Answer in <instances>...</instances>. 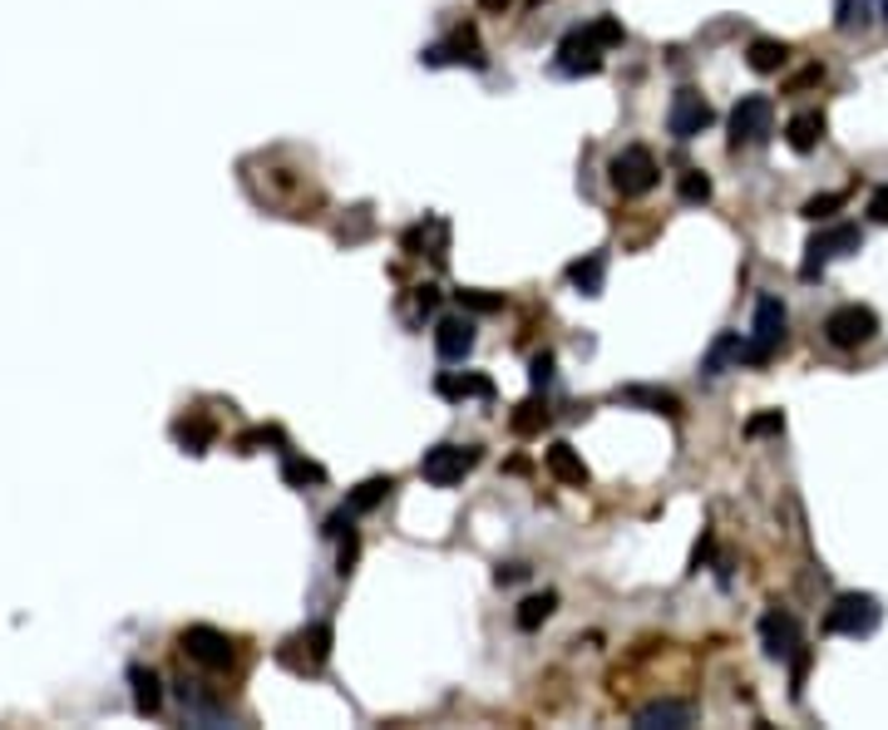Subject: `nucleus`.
<instances>
[{
    "label": "nucleus",
    "mask_w": 888,
    "mask_h": 730,
    "mask_svg": "<svg viewBox=\"0 0 888 730\" xmlns=\"http://www.w3.org/2000/svg\"><path fill=\"white\" fill-rule=\"evenodd\" d=\"M356 558H361V539H356V529H351L346 539H341V558H336V573L346 578L351 568H356Z\"/></svg>",
    "instance_id": "c9c22d12"
},
{
    "label": "nucleus",
    "mask_w": 888,
    "mask_h": 730,
    "mask_svg": "<svg viewBox=\"0 0 888 730\" xmlns=\"http://www.w3.org/2000/svg\"><path fill=\"white\" fill-rule=\"evenodd\" d=\"M602 277H608V257H602V253H588L583 262L568 267V282H573L583 296H602Z\"/></svg>",
    "instance_id": "5701e85b"
},
{
    "label": "nucleus",
    "mask_w": 888,
    "mask_h": 730,
    "mask_svg": "<svg viewBox=\"0 0 888 730\" xmlns=\"http://www.w3.org/2000/svg\"><path fill=\"white\" fill-rule=\"evenodd\" d=\"M420 60H425L430 70H440V65H470V70H484L489 55H484L480 36H474V26H464V30H454V36L444 40V45H430Z\"/></svg>",
    "instance_id": "f8f14e48"
},
{
    "label": "nucleus",
    "mask_w": 888,
    "mask_h": 730,
    "mask_svg": "<svg viewBox=\"0 0 888 730\" xmlns=\"http://www.w3.org/2000/svg\"><path fill=\"white\" fill-rule=\"evenodd\" d=\"M454 296H460V306H464V312H499V306H504V296H499V292H474V287H464V292H454Z\"/></svg>",
    "instance_id": "473e14b6"
},
{
    "label": "nucleus",
    "mask_w": 888,
    "mask_h": 730,
    "mask_svg": "<svg viewBox=\"0 0 888 730\" xmlns=\"http://www.w3.org/2000/svg\"><path fill=\"white\" fill-rule=\"evenodd\" d=\"M780 430H785V415H780V410H766V415H756V420L746 425V435L760 440V435H780Z\"/></svg>",
    "instance_id": "f704fd0d"
},
{
    "label": "nucleus",
    "mask_w": 888,
    "mask_h": 730,
    "mask_svg": "<svg viewBox=\"0 0 888 730\" xmlns=\"http://www.w3.org/2000/svg\"><path fill=\"white\" fill-rule=\"evenodd\" d=\"M257 444H287V440H282V430H247V435L237 440V450H243V454H253Z\"/></svg>",
    "instance_id": "e433bc0d"
},
{
    "label": "nucleus",
    "mask_w": 888,
    "mask_h": 730,
    "mask_svg": "<svg viewBox=\"0 0 888 730\" xmlns=\"http://www.w3.org/2000/svg\"><path fill=\"white\" fill-rule=\"evenodd\" d=\"M129 681H134V701H139V711L154 716L158 701H164V691H158V677H154V671H144V667H134Z\"/></svg>",
    "instance_id": "cd10ccee"
},
{
    "label": "nucleus",
    "mask_w": 888,
    "mask_h": 730,
    "mask_svg": "<svg viewBox=\"0 0 888 730\" xmlns=\"http://www.w3.org/2000/svg\"><path fill=\"white\" fill-rule=\"evenodd\" d=\"M588 30H592V36H598V45H602V50H618V45H628V26H622L618 16H598Z\"/></svg>",
    "instance_id": "c756f323"
},
{
    "label": "nucleus",
    "mask_w": 888,
    "mask_h": 730,
    "mask_svg": "<svg viewBox=\"0 0 888 730\" xmlns=\"http://www.w3.org/2000/svg\"><path fill=\"white\" fill-rule=\"evenodd\" d=\"M529 573V568H519V563H509V568H499V583H519V578Z\"/></svg>",
    "instance_id": "a19ab883"
},
{
    "label": "nucleus",
    "mask_w": 888,
    "mask_h": 730,
    "mask_svg": "<svg viewBox=\"0 0 888 730\" xmlns=\"http://www.w3.org/2000/svg\"><path fill=\"white\" fill-rule=\"evenodd\" d=\"M174 435H178V444H184L188 454H208V450H213V440H218V430H213V420L193 415V420H178Z\"/></svg>",
    "instance_id": "b1692460"
},
{
    "label": "nucleus",
    "mask_w": 888,
    "mask_h": 730,
    "mask_svg": "<svg viewBox=\"0 0 888 730\" xmlns=\"http://www.w3.org/2000/svg\"><path fill=\"white\" fill-rule=\"evenodd\" d=\"M706 558H711V533H701L697 553H691V573H701V568H706Z\"/></svg>",
    "instance_id": "ea45409f"
},
{
    "label": "nucleus",
    "mask_w": 888,
    "mask_h": 730,
    "mask_svg": "<svg viewBox=\"0 0 888 730\" xmlns=\"http://www.w3.org/2000/svg\"><path fill=\"white\" fill-rule=\"evenodd\" d=\"M435 351H440V361H464L474 351V322L470 316H444V322L435 326Z\"/></svg>",
    "instance_id": "2eb2a0df"
},
{
    "label": "nucleus",
    "mask_w": 888,
    "mask_h": 730,
    "mask_svg": "<svg viewBox=\"0 0 888 730\" xmlns=\"http://www.w3.org/2000/svg\"><path fill=\"white\" fill-rule=\"evenodd\" d=\"M444 243H450V227H444V218H425L420 227H410V233H405V253L430 247V257H435V262H444Z\"/></svg>",
    "instance_id": "412c9836"
},
{
    "label": "nucleus",
    "mask_w": 888,
    "mask_h": 730,
    "mask_svg": "<svg viewBox=\"0 0 888 730\" xmlns=\"http://www.w3.org/2000/svg\"><path fill=\"white\" fill-rule=\"evenodd\" d=\"M549 425V401H539V395H533V401H523L514 415H509V430H514L519 440H529V435H539V430Z\"/></svg>",
    "instance_id": "a878e982"
},
{
    "label": "nucleus",
    "mask_w": 888,
    "mask_h": 730,
    "mask_svg": "<svg viewBox=\"0 0 888 730\" xmlns=\"http://www.w3.org/2000/svg\"><path fill=\"white\" fill-rule=\"evenodd\" d=\"M282 479H287V484H326V470H322V464H312V460H302V454H287Z\"/></svg>",
    "instance_id": "c85d7f7f"
},
{
    "label": "nucleus",
    "mask_w": 888,
    "mask_h": 730,
    "mask_svg": "<svg viewBox=\"0 0 888 730\" xmlns=\"http://www.w3.org/2000/svg\"><path fill=\"white\" fill-rule=\"evenodd\" d=\"M435 395L440 401H494V381L480 371H444L435 381Z\"/></svg>",
    "instance_id": "4468645a"
},
{
    "label": "nucleus",
    "mask_w": 888,
    "mask_h": 730,
    "mask_svg": "<svg viewBox=\"0 0 888 730\" xmlns=\"http://www.w3.org/2000/svg\"><path fill=\"white\" fill-rule=\"evenodd\" d=\"M553 608H558V592H533V598L519 602V627H523V632H533V627H543L553 618Z\"/></svg>",
    "instance_id": "bb28decb"
},
{
    "label": "nucleus",
    "mask_w": 888,
    "mask_h": 730,
    "mask_svg": "<svg viewBox=\"0 0 888 730\" xmlns=\"http://www.w3.org/2000/svg\"><path fill=\"white\" fill-rule=\"evenodd\" d=\"M869 218H874V223H888V182H884V188H874V198H869Z\"/></svg>",
    "instance_id": "4c0bfd02"
},
{
    "label": "nucleus",
    "mask_w": 888,
    "mask_h": 730,
    "mask_svg": "<svg viewBox=\"0 0 888 730\" xmlns=\"http://www.w3.org/2000/svg\"><path fill=\"white\" fill-rule=\"evenodd\" d=\"M731 365H746V336L740 331H726V336H716L711 341V351H706V361H701V375H726Z\"/></svg>",
    "instance_id": "f3484780"
},
{
    "label": "nucleus",
    "mask_w": 888,
    "mask_h": 730,
    "mask_svg": "<svg viewBox=\"0 0 888 730\" xmlns=\"http://www.w3.org/2000/svg\"><path fill=\"white\" fill-rule=\"evenodd\" d=\"M711 124H716V109L706 105V95H701V89H691V85H687V89H677V95H671L667 129L677 134L681 144H687V139H701V134L711 129Z\"/></svg>",
    "instance_id": "1a4fd4ad"
},
{
    "label": "nucleus",
    "mask_w": 888,
    "mask_h": 730,
    "mask_svg": "<svg viewBox=\"0 0 888 730\" xmlns=\"http://www.w3.org/2000/svg\"><path fill=\"white\" fill-rule=\"evenodd\" d=\"M618 401L622 405H647V410H657V415H671L677 420L681 415V401L671 391H652V385H628V391H618Z\"/></svg>",
    "instance_id": "4be33fe9"
},
{
    "label": "nucleus",
    "mask_w": 888,
    "mask_h": 730,
    "mask_svg": "<svg viewBox=\"0 0 888 730\" xmlns=\"http://www.w3.org/2000/svg\"><path fill=\"white\" fill-rule=\"evenodd\" d=\"M760 642H766V657L770 661H795V657L805 652L800 622H795L790 612H766V618H760Z\"/></svg>",
    "instance_id": "ddd939ff"
},
{
    "label": "nucleus",
    "mask_w": 888,
    "mask_h": 730,
    "mask_svg": "<svg viewBox=\"0 0 888 730\" xmlns=\"http://www.w3.org/2000/svg\"><path fill=\"white\" fill-rule=\"evenodd\" d=\"M859 247H864V233H859L854 223H835V227H825V233H815L810 243H805L800 277H805V282H819V277H825L829 262H839V257L859 253Z\"/></svg>",
    "instance_id": "f257e3e1"
},
{
    "label": "nucleus",
    "mask_w": 888,
    "mask_h": 730,
    "mask_svg": "<svg viewBox=\"0 0 888 730\" xmlns=\"http://www.w3.org/2000/svg\"><path fill=\"white\" fill-rule=\"evenodd\" d=\"M543 464H549V474L558 479V484H568V489H588V479H592V474H588V464L578 460V450H573V444H563V440L549 444Z\"/></svg>",
    "instance_id": "dca6fc26"
},
{
    "label": "nucleus",
    "mask_w": 888,
    "mask_h": 730,
    "mask_svg": "<svg viewBox=\"0 0 888 730\" xmlns=\"http://www.w3.org/2000/svg\"><path fill=\"white\" fill-rule=\"evenodd\" d=\"M819 139H825V114L819 109H800L790 124H785V144H790L795 154H815Z\"/></svg>",
    "instance_id": "a211bd4d"
},
{
    "label": "nucleus",
    "mask_w": 888,
    "mask_h": 730,
    "mask_svg": "<svg viewBox=\"0 0 888 730\" xmlns=\"http://www.w3.org/2000/svg\"><path fill=\"white\" fill-rule=\"evenodd\" d=\"M785 60H790V45H785V40H766V36H760V40H750V50H746V65L756 75H780Z\"/></svg>",
    "instance_id": "aec40b11"
},
{
    "label": "nucleus",
    "mask_w": 888,
    "mask_h": 730,
    "mask_svg": "<svg viewBox=\"0 0 888 730\" xmlns=\"http://www.w3.org/2000/svg\"><path fill=\"white\" fill-rule=\"evenodd\" d=\"M415 306H420V312H435V306H440V287H415Z\"/></svg>",
    "instance_id": "58836bf2"
},
{
    "label": "nucleus",
    "mask_w": 888,
    "mask_h": 730,
    "mask_svg": "<svg viewBox=\"0 0 888 730\" xmlns=\"http://www.w3.org/2000/svg\"><path fill=\"white\" fill-rule=\"evenodd\" d=\"M839 208H845V193H815V198L810 203H805V218H810V223H825V218H835V213Z\"/></svg>",
    "instance_id": "7c9ffc66"
},
{
    "label": "nucleus",
    "mask_w": 888,
    "mask_h": 730,
    "mask_svg": "<svg viewBox=\"0 0 888 730\" xmlns=\"http://www.w3.org/2000/svg\"><path fill=\"white\" fill-rule=\"evenodd\" d=\"M874 336H879V316H874L869 306H859V302L835 306V312L825 316V341L835 351H859V346H869Z\"/></svg>",
    "instance_id": "39448f33"
},
{
    "label": "nucleus",
    "mask_w": 888,
    "mask_h": 730,
    "mask_svg": "<svg viewBox=\"0 0 888 730\" xmlns=\"http://www.w3.org/2000/svg\"><path fill=\"white\" fill-rule=\"evenodd\" d=\"M332 622H312V627H302L296 637H287L282 642V667H292V671H302V677H312V671H322L326 667V657H332Z\"/></svg>",
    "instance_id": "423d86ee"
},
{
    "label": "nucleus",
    "mask_w": 888,
    "mask_h": 730,
    "mask_svg": "<svg viewBox=\"0 0 888 730\" xmlns=\"http://www.w3.org/2000/svg\"><path fill=\"white\" fill-rule=\"evenodd\" d=\"M785 331H790L785 302H780V296H760V302H756V326H750V336H746V365H766L785 346Z\"/></svg>",
    "instance_id": "f03ea898"
},
{
    "label": "nucleus",
    "mask_w": 888,
    "mask_h": 730,
    "mask_svg": "<svg viewBox=\"0 0 888 730\" xmlns=\"http://www.w3.org/2000/svg\"><path fill=\"white\" fill-rule=\"evenodd\" d=\"M677 193H681V203H706V198H711V178H706L701 168H687L681 182H677Z\"/></svg>",
    "instance_id": "2f4dec72"
},
{
    "label": "nucleus",
    "mask_w": 888,
    "mask_h": 730,
    "mask_svg": "<svg viewBox=\"0 0 888 730\" xmlns=\"http://www.w3.org/2000/svg\"><path fill=\"white\" fill-rule=\"evenodd\" d=\"M884 622V608L874 592H845V598H835V608H829L825 618V632L835 637H874Z\"/></svg>",
    "instance_id": "20e7f679"
},
{
    "label": "nucleus",
    "mask_w": 888,
    "mask_h": 730,
    "mask_svg": "<svg viewBox=\"0 0 888 730\" xmlns=\"http://www.w3.org/2000/svg\"><path fill=\"white\" fill-rule=\"evenodd\" d=\"M391 489H395V479L375 474V479H366V484H356V489H351L346 509H351V513H371V509H381V504H385V494H391Z\"/></svg>",
    "instance_id": "393cba45"
},
{
    "label": "nucleus",
    "mask_w": 888,
    "mask_h": 730,
    "mask_svg": "<svg viewBox=\"0 0 888 730\" xmlns=\"http://www.w3.org/2000/svg\"><path fill=\"white\" fill-rule=\"evenodd\" d=\"M691 721H697V711H691L687 701H652V706H642V711H637V730H657V726L681 730V726H691Z\"/></svg>",
    "instance_id": "6ab92c4d"
},
{
    "label": "nucleus",
    "mask_w": 888,
    "mask_h": 730,
    "mask_svg": "<svg viewBox=\"0 0 888 730\" xmlns=\"http://www.w3.org/2000/svg\"><path fill=\"white\" fill-rule=\"evenodd\" d=\"M474 464H480L474 444H435V450L420 460V479L435 489H454V484H464V474H470Z\"/></svg>",
    "instance_id": "0eeeda50"
},
{
    "label": "nucleus",
    "mask_w": 888,
    "mask_h": 730,
    "mask_svg": "<svg viewBox=\"0 0 888 730\" xmlns=\"http://www.w3.org/2000/svg\"><path fill=\"white\" fill-rule=\"evenodd\" d=\"M602 55H608V50L598 45V36L578 26V30H568V36L558 40V60L553 65H558V75L583 79V75H602V65H608Z\"/></svg>",
    "instance_id": "6e6552de"
},
{
    "label": "nucleus",
    "mask_w": 888,
    "mask_h": 730,
    "mask_svg": "<svg viewBox=\"0 0 888 730\" xmlns=\"http://www.w3.org/2000/svg\"><path fill=\"white\" fill-rule=\"evenodd\" d=\"M509 6H514V0H480V10H489V16H504Z\"/></svg>",
    "instance_id": "79ce46f5"
},
{
    "label": "nucleus",
    "mask_w": 888,
    "mask_h": 730,
    "mask_svg": "<svg viewBox=\"0 0 888 730\" xmlns=\"http://www.w3.org/2000/svg\"><path fill=\"white\" fill-rule=\"evenodd\" d=\"M529 381H533V391H549L553 385V351H539V356L529 361Z\"/></svg>",
    "instance_id": "72a5a7b5"
},
{
    "label": "nucleus",
    "mask_w": 888,
    "mask_h": 730,
    "mask_svg": "<svg viewBox=\"0 0 888 730\" xmlns=\"http://www.w3.org/2000/svg\"><path fill=\"white\" fill-rule=\"evenodd\" d=\"M178 647L198 661V667H208V671H227L237 661V647H233V637H223L218 627H188L184 637H178Z\"/></svg>",
    "instance_id": "9b49d317"
},
{
    "label": "nucleus",
    "mask_w": 888,
    "mask_h": 730,
    "mask_svg": "<svg viewBox=\"0 0 888 730\" xmlns=\"http://www.w3.org/2000/svg\"><path fill=\"white\" fill-rule=\"evenodd\" d=\"M770 129H776V105H770V95H746L731 109V148H740V144H766Z\"/></svg>",
    "instance_id": "9d476101"
},
{
    "label": "nucleus",
    "mask_w": 888,
    "mask_h": 730,
    "mask_svg": "<svg viewBox=\"0 0 888 730\" xmlns=\"http://www.w3.org/2000/svg\"><path fill=\"white\" fill-rule=\"evenodd\" d=\"M884 20H888V0H884Z\"/></svg>",
    "instance_id": "37998d69"
},
{
    "label": "nucleus",
    "mask_w": 888,
    "mask_h": 730,
    "mask_svg": "<svg viewBox=\"0 0 888 730\" xmlns=\"http://www.w3.org/2000/svg\"><path fill=\"white\" fill-rule=\"evenodd\" d=\"M608 178H612V188H618L622 198H647V193L662 182V168H657L652 148L632 144V148H622V154L608 164Z\"/></svg>",
    "instance_id": "7ed1b4c3"
}]
</instances>
